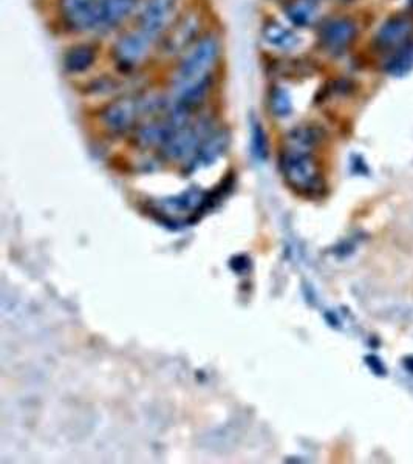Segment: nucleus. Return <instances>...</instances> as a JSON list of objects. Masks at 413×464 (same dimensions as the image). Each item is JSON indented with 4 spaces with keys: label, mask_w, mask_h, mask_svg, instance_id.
<instances>
[{
    "label": "nucleus",
    "mask_w": 413,
    "mask_h": 464,
    "mask_svg": "<svg viewBox=\"0 0 413 464\" xmlns=\"http://www.w3.org/2000/svg\"><path fill=\"white\" fill-rule=\"evenodd\" d=\"M220 58V41L216 35H204L192 45L177 67L174 76V90L191 87L212 77L214 67Z\"/></svg>",
    "instance_id": "obj_2"
},
{
    "label": "nucleus",
    "mask_w": 413,
    "mask_h": 464,
    "mask_svg": "<svg viewBox=\"0 0 413 464\" xmlns=\"http://www.w3.org/2000/svg\"><path fill=\"white\" fill-rule=\"evenodd\" d=\"M281 171L290 188L300 196H319L325 186L312 148L285 143L281 154Z\"/></svg>",
    "instance_id": "obj_1"
},
{
    "label": "nucleus",
    "mask_w": 413,
    "mask_h": 464,
    "mask_svg": "<svg viewBox=\"0 0 413 464\" xmlns=\"http://www.w3.org/2000/svg\"><path fill=\"white\" fill-rule=\"evenodd\" d=\"M358 35V28L352 19L333 18L321 27L319 39L330 53L341 54L347 52Z\"/></svg>",
    "instance_id": "obj_10"
},
{
    "label": "nucleus",
    "mask_w": 413,
    "mask_h": 464,
    "mask_svg": "<svg viewBox=\"0 0 413 464\" xmlns=\"http://www.w3.org/2000/svg\"><path fill=\"white\" fill-rule=\"evenodd\" d=\"M98 48L91 42H81L68 48L62 56V67L68 75H83L95 66Z\"/></svg>",
    "instance_id": "obj_13"
},
{
    "label": "nucleus",
    "mask_w": 413,
    "mask_h": 464,
    "mask_svg": "<svg viewBox=\"0 0 413 464\" xmlns=\"http://www.w3.org/2000/svg\"><path fill=\"white\" fill-rule=\"evenodd\" d=\"M252 154L258 161L266 160L268 156V140L264 131V125L258 121H254L251 127Z\"/></svg>",
    "instance_id": "obj_19"
},
{
    "label": "nucleus",
    "mask_w": 413,
    "mask_h": 464,
    "mask_svg": "<svg viewBox=\"0 0 413 464\" xmlns=\"http://www.w3.org/2000/svg\"><path fill=\"white\" fill-rule=\"evenodd\" d=\"M262 35L271 47L279 48V50H293L299 42L293 31L275 20H270L264 25Z\"/></svg>",
    "instance_id": "obj_16"
},
{
    "label": "nucleus",
    "mask_w": 413,
    "mask_h": 464,
    "mask_svg": "<svg viewBox=\"0 0 413 464\" xmlns=\"http://www.w3.org/2000/svg\"><path fill=\"white\" fill-rule=\"evenodd\" d=\"M413 20L404 14L387 19L375 36V44L383 52H395L413 41Z\"/></svg>",
    "instance_id": "obj_11"
},
{
    "label": "nucleus",
    "mask_w": 413,
    "mask_h": 464,
    "mask_svg": "<svg viewBox=\"0 0 413 464\" xmlns=\"http://www.w3.org/2000/svg\"><path fill=\"white\" fill-rule=\"evenodd\" d=\"M283 12L287 14L291 24L306 28L316 24L319 18V6L316 0H288L283 5Z\"/></svg>",
    "instance_id": "obj_15"
},
{
    "label": "nucleus",
    "mask_w": 413,
    "mask_h": 464,
    "mask_svg": "<svg viewBox=\"0 0 413 464\" xmlns=\"http://www.w3.org/2000/svg\"><path fill=\"white\" fill-rule=\"evenodd\" d=\"M270 108L271 112L279 116V118H285L291 114L293 110V102H291V96L287 90L282 87H274L270 92Z\"/></svg>",
    "instance_id": "obj_18"
},
{
    "label": "nucleus",
    "mask_w": 413,
    "mask_h": 464,
    "mask_svg": "<svg viewBox=\"0 0 413 464\" xmlns=\"http://www.w3.org/2000/svg\"><path fill=\"white\" fill-rule=\"evenodd\" d=\"M155 37L149 36L139 28L127 31L115 42L114 60L121 70H133L149 58L152 48L155 47Z\"/></svg>",
    "instance_id": "obj_7"
},
{
    "label": "nucleus",
    "mask_w": 413,
    "mask_h": 464,
    "mask_svg": "<svg viewBox=\"0 0 413 464\" xmlns=\"http://www.w3.org/2000/svg\"><path fill=\"white\" fill-rule=\"evenodd\" d=\"M210 194L192 188L181 196L164 198L160 202L150 203L152 212L169 223H187L200 219V214L210 208Z\"/></svg>",
    "instance_id": "obj_4"
},
{
    "label": "nucleus",
    "mask_w": 413,
    "mask_h": 464,
    "mask_svg": "<svg viewBox=\"0 0 413 464\" xmlns=\"http://www.w3.org/2000/svg\"><path fill=\"white\" fill-rule=\"evenodd\" d=\"M200 28H202L200 14L194 12L187 16H183L164 33L163 50L168 54L186 53L202 37Z\"/></svg>",
    "instance_id": "obj_9"
},
{
    "label": "nucleus",
    "mask_w": 413,
    "mask_h": 464,
    "mask_svg": "<svg viewBox=\"0 0 413 464\" xmlns=\"http://www.w3.org/2000/svg\"><path fill=\"white\" fill-rule=\"evenodd\" d=\"M180 4L181 0H146L137 14V28L162 41L174 24Z\"/></svg>",
    "instance_id": "obj_6"
},
{
    "label": "nucleus",
    "mask_w": 413,
    "mask_h": 464,
    "mask_svg": "<svg viewBox=\"0 0 413 464\" xmlns=\"http://www.w3.org/2000/svg\"><path fill=\"white\" fill-rule=\"evenodd\" d=\"M101 0H58L60 20L76 33L96 30Z\"/></svg>",
    "instance_id": "obj_8"
},
{
    "label": "nucleus",
    "mask_w": 413,
    "mask_h": 464,
    "mask_svg": "<svg viewBox=\"0 0 413 464\" xmlns=\"http://www.w3.org/2000/svg\"><path fill=\"white\" fill-rule=\"evenodd\" d=\"M210 132V129L206 123H192V121L179 129H174L168 141L162 148L163 156L171 161L191 163Z\"/></svg>",
    "instance_id": "obj_5"
},
{
    "label": "nucleus",
    "mask_w": 413,
    "mask_h": 464,
    "mask_svg": "<svg viewBox=\"0 0 413 464\" xmlns=\"http://www.w3.org/2000/svg\"><path fill=\"white\" fill-rule=\"evenodd\" d=\"M139 0H101L96 30L101 33L118 28L123 22L132 16L138 8Z\"/></svg>",
    "instance_id": "obj_12"
},
{
    "label": "nucleus",
    "mask_w": 413,
    "mask_h": 464,
    "mask_svg": "<svg viewBox=\"0 0 413 464\" xmlns=\"http://www.w3.org/2000/svg\"><path fill=\"white\" fill-rule=\"evenodd\" d=\"M413 68V41L409 42L408 45L398 48L390 58L385 70L393 76H402L410 72Z\"/></svg>",
    "instance_id": "obj_17"
},
{
    "label": "nucleus",
    "mask_w": 413,
    "mask_h": 464,
    "mask_svg": "<svg viewBox=\"0 0 413 464\" xmlns=\"http://www.w3.org/2000/svg\"><path fill=\"white\" fill-rule=\"evenodd\" d=\"M155 110V101L141 95H126L108 102L101 110V123L110 133L121 135L137 129L144 115Z\"/></svg>",
    "instance_id": "obj_3"
},
{
    "label": "nucleus",
    "mask_w": 413,
    "mask_h": 464,
    "mask_svg": "<svg viewBox=\"0 0 413 464\" xmlns=\"http://www.w3.org/2000/svg\"><path fill=\"white\" fill-rule=\"evenodd\" d=\"M228 144V132H210L208 137L204 138L203 143L200 146L197 154H195V156H194L191 163H189V166H191V169L210 166V163H214V161L226 150Z\"/></svg>",
    "instance_id": "obj_14"
}]
</instances>
